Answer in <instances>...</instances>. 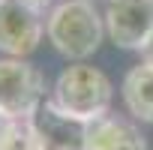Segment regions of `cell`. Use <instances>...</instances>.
<instances>
[{
  "label": "cell",
  "mask_w": 153,
  "mask_h": 150,
  "mask_svg": "<svg viewBox=\"0 0 153 150\" xmlns=\"http://www.w3.org/2000/svg\"><path fill=\"white\" fill-rule=\"evenodd\" d=\"M27 3H33V6H36V9H45V6H48V3H51V0H27Z\"/></svg>",
  "instance_id": "cell-12"
},
{
  "label": "cell",
  "mask_w": 153,
  "mask_h": 150,
  "mask_svg": "<svg viewBox=\"0 0 153 150\" xmlns=\"http://www.w3.org/2000/svg\"><path fill=\"white\" fill-rule=\"evenodd\" d=\"M45 33L42 9L27 0H0V51L6 57H27L39 48Z\"/></svg>",
  "instance_id": "cell-4"
},
{
  "label": "cell",
  "mask_w": 153,
  "mask_h": 150,
  "mask_svg": "<svg viewBox=\"0 0 153 150\" xmlns=\"http://www.w3.org/2000/svg\"><path fill=\"white\" fill-rule=\"evenodd\" d=\"M120 96L126 111L141 120V123H153V66L150 63H138L123 75L120 84Z\"/></svg>",
  "instance_id": "cell-8"
},
{
  "label": "cell",
  "mask_w": 153,
  "mask_h": 150,
  "mask_svg": "<svg viewBox=\"0 0 153 150\" xmlns=\"http://www.w3.org/2000/svg\"><path fill=\"white\" fill-rule=\"evenodd\" d=\"M87 150H150L147 138L123 117H102L90 123Z\"/></svg>",
  "instance_id": "cell-7"
},
{
  "label": "cell",
  "mask_w": 153,
  "mask_h": 150,
  "mask_svg": "<svg viewBox=\"0 0 153 150\" xmlns=\"http://www.w3.org/2000/svg\"><path fill=\"white\" fill-rule=\"evenodd\" d=\"M105 36L126 51H141L153 33V0H105Z\"/></svg>",
  "instance_id": "cell-5"
},
{
  "label": "cell",
  "mask_w": 153,
  "mask_h": 150,
  "mask_svg": "<svg viewBox=\"0 0 153 150\" xmlns=\"http://www.w3.org/2000/svg\"><path fill=\"white\" fill-rule=\"evenodd\" d=\"M51 102L72 117L93 123V120L108 117L111 102H114V84L102 69L81 60V63L66 66L57 75L54 90H51Z\"/></svg>",
  "instance_id": "cell-2"
},
{
  "label": "cell",
  "mask_w": 153,
  "mask_h": 150,
  "mask_svg": "<svg viewBox=\"0 0 153 150\" xmlns=\"http://www.w3.org/2000/svg\"><path fill=\"white\" fill-rule=\"evenodd\" d=\"M141 57H144V63H150L153 66V33L147 36V42L141 45Z\"/></svg>",
  "instance_id": "cell-11"
},
{
  "label": "cell",
  "mask_w": 153,
  "mask_h": 150,
  "mask_svg": "<svg viewBox=\"0 0 153 150\" xmlns=\"http://www.w3.org/2000/svg\"><path fill=\"white\" fill-rule=\"evenodd\" d=\"M45 36L72 63L93 57L105 39L102 12L93 6V0H60L45 15Z\"/></svg>",
  "instance_id": "cell-1"
},
{
  "label": "cell",
  "mask_w": 153,
  "mask_h": 150,
  "mask_svg": "<svg viewBox=\"0 0 153 150\" xmlns=\"http://www.w3.org/2000/svg\"><path fill=\"white\" fill-rule=\"evenodd\" d=\"M12 120H15V117H9V114H3V111H0V147H3V141H6V132H9Z\"/></svg>",
  "instance_id": "cell-10"
},
{
  "label": "cell",
  "mask_w": 153,
  "mask_h": 150,
  "mask_svg": "<svg viewBox=\"0 0 153 150\" xmlns=\"http://www.w3.org/2000/svg\"><path fill=\"white\" fill-rule=\"evenodd\" d=\"M30 126L39 150H87L90 123L60 111L51 99H45L30 114Z\"/></svg>",
  "instance_id": "cell-6"
},
{
  "label": "cell",
  "mask_w": 153,
  "mask_h": 150,
  "mask_svg": "<svg viewBox=\"0 0 153 150\" xmlns=\"http://www.w3.org/2000/svg\"><path fill=\"white\" fill-rule=\"evenodd\" d=\"M45 102V75L21 57L0 60V111L9 117H30Z\"/></svg>",
  "instance_id": "cell-3"
},
{
  "label": "cell",
  "mask_w": 153,
  "mask_h": 150,
  "mask_svg": "<svg viewBox=\"0 0 153 150\" xmlns=\"http://www.w3.org/2000/svg\"><path fill=\"white\" fill-rule=\"evenodd\" d=\"M0 150H39L33 126H30V117H15L12 120V126L6 132V141H3Z\"/></svg>",
  "instance_id": "cell-9"
}]
</instances>
